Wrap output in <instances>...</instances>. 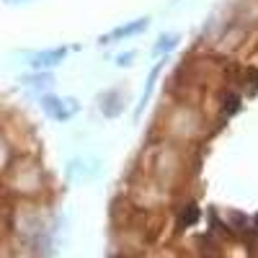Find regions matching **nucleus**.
<instances>
[{"label": "nucleus", "mask_w": 258, "mask_h": 258, "mask_svg": "<svg viewBox=\"0 0 258 258\" xmlns=\"http://www.w3.org/2000/svg\"><path fill=\"white\" fill-rule=\"evenodd\" d=\"M70 49L68 47H54V49H41V52H34L29 57V64L34 70H54L57 64H62L68 59Z\"/></svg>", "instance_id": "6e6552de"}, {"label": "nucleus", "mask_w": 258, "mask_h": 258, "mask_svg": "<svg viewBox=\"0 0 258 258\" xmlns=\"http://www.w3.org/2000/svg\"><path fill=\"white\" fill-rule=\"evenodd\" d=\"M248 34H250V31H248L245 26H240L238 21L232 18L230 24L225 26V31L220 34V39L214 41V49H217L222 57H232L235 52L243 47V41L248 39Z\"/></svg>", "instance_id": "39448f33"}, {"label": "nucleus", "mask_w": 258, "mask_h": 258, "mask_svg": "<svg viewBox=\"0 0 258 258\" xmlns=\"http://www.w3.org/2000/svg\"><path fill=\"white\" fill-rule=\"evenodd\" d=\"M41 111L54 121H70L80 111V103L78 98H59L54 93H44L41 96Z\"/></svg>", "instance_id": "20e7f679"}, {"label": "nucleus", "mask_w": 258, "mask_h": 258, "mask_svg": "<svg viewBox=\"0 0 258 258\" xmlns=\"http://www.w3.org/2000/svg\"><path fill=\"white\" fill-rule=\"evenodd\" d=\"M137 59V52H121V54H116V64L119 68H129Z\"/></svg>", "instance_id": "f3484780"}, {"label": "nucleus", "mask_w": 258, "mask_h": 258, "mask_svg": "<svg viewBox=\"0 0 258 258\" xmlns=\"http://www.w3.org/2000/svg\"><path fill=\"white\" fill-rule=\"evenodd\" d=\"M21 83H26L29 88L41 91V88H47V85H52V83H54V78H52V73H49V70H34L31 75H24V78H21Z\"/></svg>", "instance_id": "ddd939ff"}, {"label": "nucleus", "mask_w": 258, "mask_h": 258, "mask_svg": "<svg viewBox=\"0 0 258 258\" xmlns=\"http://www.w3.org/2000/svg\"><path fill=\"white\" fill-rule=\"evenodd\" d=\"M178 41H181V36H178L176 31H165V34H160L158 41L153 44V57H165V54H170V52L178 47Z\"/></svg>", "instance_id": "f8f14e48"}, {"label": "nucleus", "mask_w": 258, "mask_h": 258, "mask_svg": "<svg viewBox=\"0 0 258 258\" xmlns=\"http://www.w3.org/2000/svg\"><path fill=\"white\" fill-rule=\"evenodd\" d=\"M150 16H142V18H135V21H129V24H121V26H116L114 31H109V34H103L101 39H98V44H111V41H124V39H129V36H137V34H145L147 29H150Z\"/></svg>", "instance_id": "423d86ee"}, {"label": "nucleus", "mask_w": 258, "mask_h": 258, "mask_svg": "<svg viewBox=\"0 0 258 258\" xmlns=\"http://www.w3.org/2000/svg\"><path fill=\"white\" fill-rule=\"evenodd\" d=\"M183 165H186L183 145L170 142V140H163V137H160L158 150H155L153 168H150V176H153L158 183H163L165 188H173V183L178 181Z\"/></svg>", "instance_id": "7ed1b4c3"}, {"label": "nucleus", "mask_w": 258, "mask_h": 258, "mask_svg": "<svg viewBox=\"0 0 258 258\" xmlns=\"http://www.w3.org/2000/svg\"><path fill=\"white\" fill-rule=\"evenodd\" d=\"M235 88L245 91L248 96H255L258 93V68L245 64V68L240 70V78H238V83H235Z\"/></svg>", "instance_id": "9b49d317"}, {"label": "nucleus", "mask_w": 258, "mask_h": 258, "mask_svg": "<svg viewBox=\"0 0 258 258\" xmlns=\"http://www.w3.org/2000/svg\"><path fill=\"white\" fill-rule=\"evenodd\" d=\"M240 106H243V93L238 88H222V93H220V116H222V121L232 119L240 111Z\"/></svg>", "instance_id": "9d476101"}, {"label": "nucleus", "mask_w": 258, "mask_h": 258, "mask_svg": "<svg viewBox=\"0 0 258 258\" xmlns=\"http://www.w3.org/2000/svg\"><path fill=\"white\" fill-rule=\"evenodd\" d=\"M98 111L103 119H119L124 111H126V98L121 91L116 88H109L98 96Z\"/></svg>", "instance_id": "0eeeda50"}, {"label": "nucleus", "mask_w": 258, "mask_h": 258, "mask_svg": "<svg viewBox=\"0 0 258 258\" xmlns=\"http://www.w3.org/2000/svg\"><path fill=\"white\" fill-rule=\"evenodd\" d=\"M13 158H16V155H13V147H11V142L6 140V135H3V132H0V173H6Z\"/></svg>", "instance_id": "2eb2a0df"}, {"label": "nucleus", "mask_w": 258, "mask_h": 258, "mask_svg": "<svg viewBox=\"0 0 258 258\" xmlns=\"http://www.w3.org/2000/svg\"><path fill=\"white\" fill-rule=\"evenodd\" d=\"M253 230H255V235H258V214H255V220H253Z\"/></svg>", "instance_id": "a211bd4d"}, {"label": "nucleus", "mask_w": 258, "mask_h": 258, "mask_svg": "<svg viewBox=\"0 0 258 258\" xmlns=\"http://www.w3.org/2000/svg\"><path fill=\"white\" fill-rule=\"evenodd\" d=\"M155 121H158V135L163 140L178 142L183 147L204 145L220 129L217 124H209V116L199 106H188V103H178V101L170 103L160 114V119H155Z\"/></svg>", "instance_id": "f257e3e1"}, {"label": "nucleus", "mask_w": 258, "mask_h": 258, "mask_svg": "<svg viewBox=\"0 0 258 258\" xmlns=\"http://www.w3.org/2000/svg\"><path fill=\"white\" fill-rule=\"evenodd\" d=\"M160 70H163V62H158L155 68L150 70V75H147V83H145V93H142V103L137 106V114L142 111V106L150 101V93H153V85H155V78H158V73H160Z\"/></svg>", "instance_id": "dca6fc26"}, {"label": "nucleus", "mask_w": 258, "mask_h": 258, "mask_svg": "<svg viewBox=\"0 0 258 258\" xmlns=\"http://www.w3.org/2000/svg\"><path fill=\"white\" fill-rule=\"evenodd\" d=\"M232 18L248 31L258 29V0H238L232 6Z\"/></svg>", "instance_id": "1a4fd4ad"}, {"label": "nucleus", "mask_w": 258, "mask_h": 258, "mask_svg": "<svg viewBox=\"0 0 258 258\" xmlns=\"http://www.w3.org/2000/svg\"><path fill=\"white\" fill-rule=\"evenodd\" d=\"M199 207L197 204H186V207H181V214H178V225L181 227H191L194 222H199Z\"/></svg>", "instance_id": "4468645a"}, {"label": "nucleus", "mask_w": 258, "mask_h": 258, "mask_svg": "<svg viewBox=\"0 0 258 258\" xmlns=\"http://www.w3.org/2000/svg\"><path fill=\"white\" fill-rule=\"evenodd\" d=\"M3 176L8 178V186L13 191L26 194V197L39 194L41 188H44V183H47L44 168H41V163L34 155H16Z\"/></svg>", "instance_id": "f03ea898"}, {"label": "nucleus", "mask_w": 258, "mask_h": 258, "mask_svg": "<svg viewBox=\"0 0 258 258\" xmlns=\"http://www.w3.org/2000/svg\"><path fill=\"white\" fill-rule=\"evenodd\" d=\"M6 3H24V0H6Z\"/></svg>", "instance_id": "6ab92c4d"}]
</instances>
